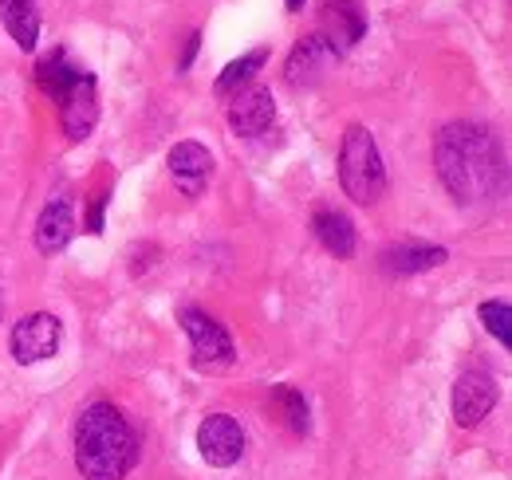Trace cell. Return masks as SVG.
<instances>
[{
	"mask_svg": "<svg viewBox=\"0 0 512 480\" xmlns=\"http://www.w3.org/2000/svg\"><path fill=\"white\" fill-rule=\"evenodd\" d=\"M229 99H233V103H229V126H233L237 134H245V138L264 134V130L276 122L272 91H268V87H260V83L241 87V91H237V95H229Z\"/></svg>",
	"mask_w": 512,
	"mask_h": 480,
	"instance_id": "11",
	"label": "cell"
},
{
	"mask_svg": "<svg viewBox=\"0 0 512 480\" xmlns=\"http://www.w3.org/2000/svg\"><path fill=\"white\" fill-rule=\"evenodd\" d=\"M56 103H60V126H64L67 138L71 142L91 138V130L99 122V87H95V75L83 71Z\"/></svg>",
	"mask_w": 512,
	"mask_h": 480,
	"instance_id": "8",
	"label": "cell"
},
{
	"mask_svg": "<svg viewBox=\"0 0 512 480\" xmlns=\"http://www.w3.org/2000/svg\"><path fill=\"white\" fill-rule=\"evenodd\" d=\"M320 36L343 56L367 36V12L359 0H323L320 8Z\"/></svg>",
	"mask_w": 512,
	"mask_h": 480,
	"instance_id": "10",
	"label": "cell"
},
{
	"mask_svg": "<svg viewBox=\"0 0 512 480\" xmlns=\"http://www.w3.org/2000/svg\"><path fill=\"white\" fill-rule=\"evenodd\" d=\"M312 229H316V237H320V244L331 256L347 260V256L355 252V225H351L347 213H339V209H320L316 221H312Z\"/></svg>",
	"mask_w": 512,
	"mask_h": 480,
	"instance_id": "16",
	"label": "cell"
},
{
	"mask_svg": "<svg viewBox=\"0 0 512 480\" xmlns=\"http://www.w3.org/2000/svg\"><path fill=\"white\" fill-rule=\"evenodd\" d=\"M103 209H107V193L95 197V209H91V233H103Z\"/></svg>",
	"mask_w": 512,
	"mask_h": 480,
	"instance_id": "21",
	"label": "cell"
},
{
	"mask_svg": "<svg viewBox=\"0 0 512 480\" xmlns=\"http://www.w3.org/2000/svg\"><path fill=\"white\" fill-rule=\"evenodd\" d=\"M79 75H83V67L67 60L64 48H56L52 56H44L40 67H36V83H40V91H44V95H52V99H60Z\"/></svg>",
	"mask_w": 512,
	"mask_h": 480,
	"instance_id": "17",
	"label": "cell"
},
{
	"mask_svg": "<svg viewBox=\"0 0 512 480\" xmlns=\"http://www.w3.org/2000/svg\"><path fill=\"white\" fill-rule=\"evenodd\" d=\"M0 20L8 36L20 44V52H32L40 40V12L32 0H0Z\"/></svg>",
	"mask_w": 512,
	"mask_h": 480,
	"instance_id": "15",
	"label": "cell"
},
{
	"mask_svg": "<svg viewBox=\"0 0 512 480\" xmlns=\"http://www.w3.org/2000/svg\"><path fill=\"white\" fill-rule=\"evenodd\" d=\"M481 323L489 335H497L501 347H512V307L505 300L481 303Z\"/></svg>",
	"mask_w": 512,
	"mask_h": 480,
	"instance_id": "20",
	"label": "cell"
},
{
	"mask_svg": "<svg viewBox=\"0 0 512 480\" xmlns=\"http://www.w3.org/2000/svg\"><path fill=\"white\" fill-rule=\"evenodd\" d=\"M138 461V437L111 402H91L75 421V469L83 480H127Z\"/></svg>",
	"mask_w": 512,
	"mask_h": 480,
	"instance_id": "2",
	"label": "cell"
},
{
	"mask_svg": "<svg viewBox=\"0 0 512 480\" xmlns=\"http://www.w3.org/2000/svg\"><path fill=\"white\" fill-rule=\"evenodd\" d=\"M170 174L186 197H197L205 189V181L213 178V154L201 142H178L170 150Z\"/></svg>",
	"mask_w": 512,
	"mask_h": 480,
	"instance_id": "13",
	"label": "cell"
},
{
	"mask_svg": "<svg viewBox=\"0 0 512 480\" xmlns=\"http://www.w3.org/2000/svg\"><path fill=\"white\" fill-rule=\"evenodd\" d=\"M71 237H75V209H71V201H48L40 221H36V248L44 256H52V252H64Z\"/></svg>",
	"mask_w": 512,
	"mask_h": 480,
	"instance_id": "14",
	"label": "cell"
},
{
	"mask_svg": "<svg viewBox=\"0 0 512 480\" xmlns=\"http://www.w3.org/2000/svg\"><path fill=\"white\" fill-rule=\"evenodd\" d=\"M335 63H339V52L323 40L320 32L316 36H304L296 48H292V56L284 63V79H288V87H320L323 79L335 71Z\"/></svg>",
	"mask_w": 512,
	"mask_h": 480,
	"instance_id": "9",
	"label": "cell"
},
{
	"mask_svg": "<svg viewBox=\"0 0 512 480\" xmlns=\"http://www.w3.org/2000/svg\"><path fill=\"white\" fill-rule=\"evenodd\" d=\"M178 319H182V327L190 335L193 366L197 370H225V366H233V355H237L233 339H229V331L213 315H205L201 307H182Z\"/></svg>",
	"mask_w": 512,
	"mask_h": 480,
	"instance_id": "4",
	"label": "cell"
},
{
	"mask_svg": "<svg viewBox=\"0 0 512 480\" xmlns=\"http://www.w3.org/2000/svg\"><path fill=\"white\" fill-rule=\"evenodd\" d=\"M434 162H438V178L453 193V201L461 205H477L489 201L501 189V150L489 126L481 122H449L442 126L438 142H434Z\"/></svg>",
	"mask_w": 512,
	"mask_h": 480,
	"instance_id": "1",
	"label": "cell"
},
{
	"mask_svg": "<svg viewBox=\"0 0 512 480\" xmlns=\"http://www.w3.org/2000/svg\"><path fill=\"white\" fill-rule=\"evenodd\" d=\"M60 339H64V327H60L56 315H48V311L24 315V319L12 327V359L20 362V366L52 359V355L60 351Z\"/></svg>",
	"mask_w": 512,
	"mask_h": 480,
	"instance_id": "5",
	"label": "cell"
},
{
	"mask_svg": "<svg viewBox=\"0 0 512 480\" xmlns=\"http://www.w3.org/2000/svg\"><path fill=\"white\" fill-rule=\"evenodd\" d=\"M197 44H201V36L193 32L190 40H186V56H182V63H178V71H186V67L193 63V56H197Z\"/></svg>",
	"mask_w": 512,
	"mask_h": 480,
	"instance_id": "22",
	"label": "cell"
},
{
	"mask_svg": "<svg viewBox=\"0 0 512 480\" xmlns=\"http://www.w3.org/2000/svg\"><path fill=\"white\" fill-rule=\"evenodd\" d=\"M339 181H343V193L355 205H375L386 193V166H383V154H379V142L359 122L347 126V134H343V146H339Z\"/></svg>",
	"mask_w": 512,
	"mask_h": 480,
	"instance_id": "3",
	"label": "cell"
},
{
	"mask_svg": "<svg viewBox=\"0 0 512 480\" xmlns=\"http://www.w3.org/2000/svg\"><path fill=\"white\" fill-rule=\"evenodd\" d=\"M264 60H268V48H256V52H249V56L233 60L221 75H217V95H221V99H229V95H237L241 87H249V83H253V75L264 67Z\"/></svg>",
	"mask_w": 512,
	"mask_h": 480,
	"instance_id": "18",
	"label": "cell"
},
{
	"mask_svg": "<svg viewBox=\"0 0 512 480\" xmlns=\"http://www.w3.org/2000/svg\"><path fill=\"white\" fill-rule=\"evenodd\" d=\"M449 260V252L442 244H418V240H406V244H390L379 264H383L386 276H418V272H430V268H442Z\"/></svg>",
	"mask_w": 512,
	"mask_h": 480,
	"instance_id": "12",
	"label": "cell"
},
{
	"mask_svg": "<svg viewBox=\"0 0 512 480\" xmlns=\"http://www.w3.org/2000/svg\"><path fill=\"white\" fill-rule=\"evenodd\" d=\"M497 378L493 374H485V370H465L461 378H457V386H453V421L461 425V429H473V425H481V421L493 414V406H497Z\"/></svg>",
	"mask_w": 512,
	"mask_h": 480,
	"instance_id": "7",
	"label": "cell"
},
{
	"mask_svg": "<svg viewBox=\"0 0 512 480\" xmlns=\"http://www.w3.org/2000/svg\"><path fill=\"white\" fill-rule=\"evenodd\" d=\"M197 449H201L205 465L233 469L245 457V429H241V421L229 418V414H209L197 425Z\"/></svg>",
	"mask_w": 512,
	"mask_h": 480,
	"instance_id": "6",
	"label": "cell"
},
{
	"mask_svg": "<svg viewBox=\"0 0 512 480\" xmlns=\"http://www.w3.org/2000/svg\"><path fill=\"white\" fill-rule=\"evenodd\" d=\"M272 406L284 414V421H288L292 433H308V402H304L300 390H292V386H276V390H272Z\"/></svg>",
	"mask_w": 512,
	"mask_h": 480,
	"instance_id": "19",
	"label": "cell"
},
{
	"mask_svg": "<svg viewBox=\"0 0 512 480\" xmlns=\"http://www.w3.org/2000/svg\"><path fill=\"white\" fill-rule=\"evenodd\" d=\"M284 4H288V8H292V12H300V8H304V4H308V0H284Z\"/></svg>",
	"mask_w": 512,
	"mask_h": 480,
	"instance_id": "23",
	"label": "cell"
}]
</instances>
